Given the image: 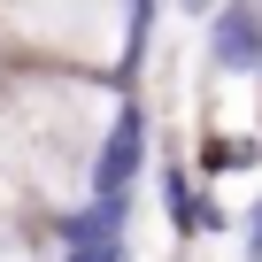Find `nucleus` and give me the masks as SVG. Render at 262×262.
<instances>
[{
    "label": "nucleus",
    "instance_id": "obj_3",
    "mask_svg": "<svg viewBox=\"0 0 262 262\" xmlns=\"http://www.w3.org/2000/svg\"><path fill=\"white\" fill-rule=\"evenodd\" d=\"M208 62L247 77L262 70V16H254V0H216L208 8Z\"/></svg>",
    "mask_w": 262,
    "mask_h": 262
},
{
    "label": "nucleus",
    "instance_id": "obj_6",
    "mask_svg": "<svg viewBox=\"0 0 262 262\" xmlns=\"http://www.w3.org/2000/svg\"><path fill=\"white\" fill-rule=\"evenodd\" d=\"M31 185H24V162H16V139L0 131V224H31Z\"/></svg>",
    "mask_w": 262,
    "mask_h": 262
},
{
    "label": "nucleus",
    "instance_id": "obj_1",
    "mask_svg": "<svg viewBox=\"0 0 262 262\" xmlns=\"http://www.w3.org/2000/svg\"><path fill=\"white\" fill-rule=\"evenodd\" d=\"M155 0H0V39L24 54H62V62H100L108 77H131L147 54Z\"/></svg>",
    "mask_w": 262,
    "mask_h": 262
},
{
    "label": "nucleus",
    "instance_id": "obj_2",
    "mask_svg": "<svg viewBox=\"0 0 262 262\" xmlns=\"http://www.w3.org/2000/svg\"><path fill=\"white\" fill-rule=\"evenodd\" d=\"M139 170H147V108L116 100V116L100 131V155H93V201H131Z\"/></svg>",
    "mask_w": 262,
    "mask_h": 262
},
{
    "label": "nucleus",
    "instance_id": "obj_8",
    "mask_svg": "<svg viewBox=\"0 0 262 262\" xmlns=\"http://www.w3.org/2000/svg\"><path fill=\"white\" fill-rule=\"evenodd\" d=\"M178 8H185V16H208V8H216V0H178Z\"/></svg>",
    "mask_w": 262,
    "mask_h": 262
},
{
    "label": "nucleus",
    "instance_id": "obj_4",
    "mask_svg": "<svg viewBox=\"0 0 262 262\" xmlns=\"http://www.w3.org/2000/svg\"><path fill=\"white\" fill-rule=\"evenodd\" d=\"M162 208H170V224H178V231H224V224H231L216 201H201V193H193V178H185L178 162H162Z\"/></svg>",
    "mask_w": 262,
    "mask_h": 262
},
{
    "label": "nucleus",
    "instance_id": "obj_7",
    "mask_svg": "<svg viewBox=\"0 0 262 262\" xmlns=\"http://www.w3.org/2000/svg\"><path fill=\"white\" fill-rule=\"evenodd\" d=\"M247 262H262V201L247 208Z\"/></svg>",
    "mask_w": 262,
    "mask_h": 262
},
{
    "label": "nucleus",
    "instance_id": "obj_5",
    "mask_svg": "<svg viewBox=\"0 0 262 262\" xmlns=\"http://www.w3.org/2000/svg\"><path fill=\"white\" fill-rule=\"evenodd\" d=\"M0 262H62L47 216H31V224H0Z\"/></svg>",
    "mask_w": 262,
    "mask_h": 262
}]
</instances>
